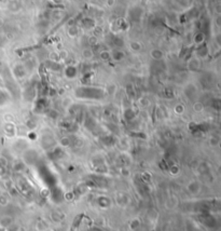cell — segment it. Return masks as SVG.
<instances>
[{"mask_svg": "<svg viewBox=\"0 0 221 231\" xmlns=\"http://www.w3.org/2000/svg\"><path fill=\"white\" fill-rule=\"evenodd\" d=\"M13 71H14V75L16 77H24L26 75V68H25V65L23 64H16L13 68Z\"/></svg>", "mask_w": 221, "mask_h": 231, "instance_id": "obj_1", "label": "cell"}, {"mask_svg": "<svg viewBox=\"0 0 221 231\" xmlns=\"http://www.w3.org/2000/svg\"><path fill=\"white\" fill-rule=\"evenodd\" d=\"M111 58L116 62H121L125 58V53L122 51V50H114L111 53Z\"/></svg>", "mask_w": 221, "mask_h": 231, "instance_id": "obj_2", "label": "cell"}, {"mask_svg": "<svg viewBox=\"0 0 221 231\" xmlns=\"http://www.w3.org/2000/svg\"><path fill=\"white\" fill-rule=\"evenodd\" d=\"M141 14H143V10H141L140 8H135V9H133V10H130V19L136 22L140 20Z\"/></svg>", "mask_w": 221, "mask_h": 231, "instance_id": "obj_3", "label": "cell"}, {"mask_svg": "<svg viewBox=\"0 0 221 231\" xmlns=\"http://www.w3.org/2000/svg\"><path fill=\"white\" fill-rule=\"evenodd\" d=\"M150 56L155 61H161L164 57V53L161 49H152L150 52Z\"/></svg>", "mask_w": 221, "mask_h": 231, "instance_id": "obj_4", "label": "cell"}, {"mask_svg": "<svg viewBox=\"0 0 221 231\" xmlns=\"http://www.w3.org/2000/svg\"><path fill=\"white\" fill-rule=\"evenodd\" d=\"M200 67H201V63L197 58H192L188 64V69L192 72L197 71V70L200 69Z\"/></svg>", "mask_w": 221, "mask_h": 231, "instance_id": "obj_5", "label": "cell"}, {"mask_svg": "<svg viewBox=\"0 0 221 231\" xmlns=\"http://www.w3.org/2000/svg\"><path fill=\"white\" fill-rule=\"evenodd\" d=\"M77 71H78V70H77V68L73 65H68V66L66 67V69H65V75H66L67 78L73 79L77 76Z\"/></svg>", "mask_w": 221, "mask_h": 231, "instance_id": "obj_6", "label": "cell"}, {"mask_svg": "<svg viewBox=\"0 0 221 231\" xmlns=\"http://www.w3.org/2000/svg\"><path fill=\"white\" fill-rule=\"evenodd\" d=\"M184 94L189 97V98H192L195 94H197V88L194 87L193 84H189L187 85V88L184 89Z\"/></svg>", "mask_w": 221, "mask_h": 231, "instance_id": "obj_7", "label": "cell"}, {"mask_svg": "<svg viewBox=\"0 0 221 231\" xmlns=\"http://www.w3.org/2000/svg\"><path fill=\"white\" fill-rule=\"evenodd\" d=\"M197 54L200 57H206L208 55V48L205 46V44H201L197 49Z\"/></svg>", "mask_w": 221, "mask_h": 231, "instance_id": "obj_8", "label": "cell"}, {"mask_svg": "<svg viewBox=\"0 0 221 231\" xmlns=\"http://www.w3.org/2000/svg\"><path fill=\"white\" fill-rule=\"evenodd\" d=\"M99 58H100L103 62H107V61H109L110 58H111V53H110L109 51H107V50H103V51H100V53H99Z\"/></svg>", "mask_w": 221, "mask_h": 231, "instance_id": "obj_9", "label": "cell"}, {"mask_svg": "<svg viewBox=\"0 0 221 231\" xmlns=\"http://www.w3.org/2000/svg\"><path fill=\"white\" fill-rule=\"evenodd\" d=\"M130 49H132L133 51H135V52H139V51H141V49H143L141 43H140V42H138V41H132L130 43Z\"/></svg>", "mask_w": 221, "mask_h": 231, "instance_id": "obj_10", "label": "cell"}, {"mask_svg": "<svg viewBox=\"0 0 221 231\" xmlns=\"http://www.w3.org/2000/svg\"><path fill=\"white\" fill-rule=\"evenodd\" d=\"M205 40V35L203 33H197V35L194 36V41L197 44H203Z\"/></svg>", "mask_w": 221, "mask_h": 231, "instance_id": "obj_11", "label": "cell"}, {"mask_svg": "<svg viewBox=\"0 0 221 231\" xmlns=\"http://www.w3.org/2000/svg\"><path fill=\"white\" fill-rule=\"evenodd\" d=\"M93 51H92V49H84L82 52V55L84 58H86V60H91L92 57H93Z\"/></svg>", "mask_w": 221, "mask_h": 231, "instance_id": "obj_12", "label": "cell"}, {"mask_svg": "<svg viewBox=\"0 0 221 231\" xmlns=\"http://www.w3.org/2000/svg\"><path fill=\"white\" fill-rule=\"evenodd\" d=\"M78 34H79V29H78V27H76V26H71L70 28L68 29V35L70 36V37H76V36H78Z\"/></svg>", "mask_w": 221, "mask_h": 231, "instance_id": "obj_13", "label": "cell"}, {"mask_svg": "<svg viewBox=\"0 0 221 231\" xmlns=\"http://www.w3.org/2000/svg\"><path fill=\"white\" fill-rule=\"evenodd\" d=\"M93 24H94V22H93V20H91V19H86V20H84L83 21V23H82V25H83V27L84 28H92L93 27Z\"/></svg>", "mask_w": 221, "mask_h": 231, "instance_id": "obj_14", "label": "cell"}, {"mask_svg": "<svg viewBox=\"0 0 221 231\" xmlns=\"http://www.w3.org/2000/svg\"><path fill=\"white\" fill-rule=\"evenodd\" d=\"M97 38L96 37H90L89 38V43L91 44L92 47H94V46H96L97 44Z\"/></svg>", "mask_w": 221, "mask_h": 231, "instance_id": "obj_15", "label": "cell"}, {"mask_svg": "<svg viewBox=\"0 0 221 231\" xmlns=\"http://www.w3.org/2000/svg\"><path fill=\"white\" fill-rule=\"evenodd\" d=\"M195 107H197V110H201V109H202V104H201V103H197L194 105V108Z\"/></svg>", "mask_w": 221, "mask_h": 231, "instance_id": "obj_16", "label": "cell"}, {"mask_svg": "<svg viewBox=\"0 0 221 231\" xmlns=\"http://www.w3.org/2000/svg\"><path fill=\"white\" fill-rule=\"evenodd\" d=\"M152 1H154V0H152Z\"/></svg>", "mask_w": 221, "mask_h": 231, "instance_id": "obj_17", "label": "cell"}]
</instances>
